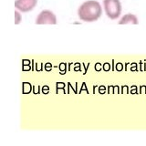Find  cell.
Here are the masks:
<instances>
[{"label": "cell", "instance_id": "obj_1", "mask_svg": "<svg viewBox=\"0 0 146 146\" xmlns=\"http://www.w3.org/2000/svg\"><path fill=\"white\" fill-rule=\"evenodd\" d=\"M102 5L97 0H87L82 3L78 9V17L83 22H95L102 15Z\"/></svg>", "mask_w": 146, "mask_h": 146}, {"label": "cell", "instance_id": "obj_2", "mask_svg": "<svg viewBox=\"0 0 146 146\" xmlns=\"http://www.w3.org/2000/svg\"><path fill=\"white\" fill-rule=\"evenodd\" d=\"M102 7L110 19L116 20L121 16L122 6L120 0H103Z\"/></svg>", "mask_w": 146, "mask_h": 146}, {"label": "cell", "instance_id": "obj_3", "mask_svg": "<svg viewBox=\"0 0 146 146\" xmlns=\"http://www.w3.org/2000/svg\"><path fill=\"white\" fill-rule=\"evenodd\" d=\"M35 23L36 25H56L58 19L54 12L48 9H44L38 15Z\"/></svg>", "mask_w": 146, "mask_h": 146}, {"label": "cell", "instance_id": "obj_4", "mask_svg": "<svg viewBox=\"0 0 146 146\" xmlns=\"http://www.w3.org/2000/svg\"><path fill=\"white\" fill-rule=\"evenodd\" d=\"M38 0H16L15 8L21 13H27L36 8Z\"/></svg>", "mask_w": 146, "mask_h": 146}, {"label": "cell", "instance_id": "obj_5", "mask_svg": "<svg viewBox=\"0 0 146 146\" xmlns=\"http://www.w3.org/2000/svg\"><path fill=\"white\" fill-rule=\"evenodd\" d=\"M119 25H127V24H131V25H138L139 24V19L136 17V15L131 13H127L125 15L121 17L120 20L118 22Z\"/></svg>", "mask_w": 146, "mask_h": 146}, {"label": "cell", "instance_id": "obj_6", "mask_svg": "<svg viewBox=\"0 0 146 146\" xmlns=\"http://www.w3.org/2000/svg\"><path fill=\"white\" fill-rule=\"evenodd\" d=\"M22 21V16H21V12L18 11L16 9L15 11V24L16 25H18L20 24Z\"/></svg>", "mask_w": 146, "mask_h": 146}]
</instances>
